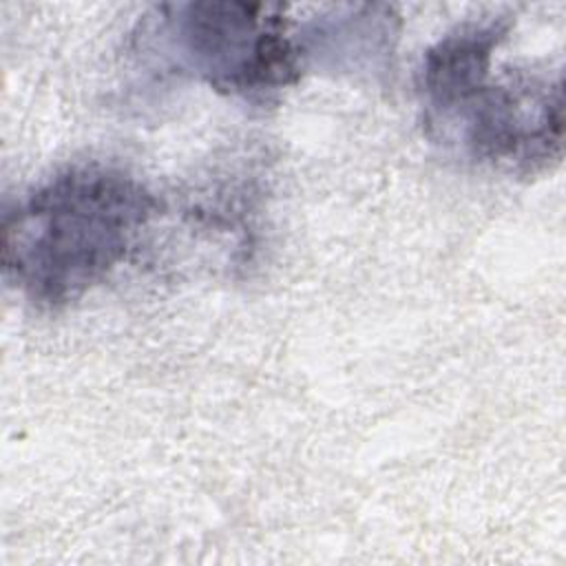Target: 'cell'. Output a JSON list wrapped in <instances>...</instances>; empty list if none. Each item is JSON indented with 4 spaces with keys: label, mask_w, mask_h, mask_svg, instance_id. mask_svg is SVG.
Returning a JSON list of instances; mask_svg holds the SVG:
<instances>
[{
    "label": "cell",
    "mask_w": 566,
    "mask_h": 566,
    "mask_svg": "<svg viewBox=\"0 0 566 566\" xmlns=\"http://www.w3.org/2000/svg\"><path fill=\"white\" fill-rule=\"evenodd\" d=\"M509 31V15L464 20L424 51L422 126L433 144L467 161L535 175L562 159V73L504 69L493 75V55Z\"/></svg>",
    "instance_id": "6da1fadb"
},
{
    "label": "cell",
    "mask_w": 566,
    "mask_h": 566,
    "mask_svg": "<svg viewBox=\"0 0 566 566\" xmlns=\"http://www.w3.org/2000/svg\"><path fill=\"white\" fill-rule=\"evenodd\" d=\"M157 210V197L126 170L69 166L4 212L2 274L31 305L69 307L128 259Z\"/></svg>",
    "instance_id": "7a4b0ae2"
},
{
    "label": "cell",
    "mask_w": 566,
    "mask_h": 566,
    "mask_svg": "<svg viewBox=\"0 0 566 566\" xmlns=\"http://www.w3.org/2000/svg\"><path fill=\"white\" fill-rule=\"evenodd\" d=\"M139 53L157 55L166 73L195 77L245 102H268L305 71L298 38L274 4H161L146 15Z\"/></svg>",
    "instance_id": "3957f363"
},
{
    "label": "cell",
    "mask_w": 566,
    "mask_h": 566,
    "mask_svg": "<svg viewBox=\"0 0 566 566\" xmlns=\"http://www.w3.org/2000/svg\"><path fill=\"white\" fill-rule=\"evenodd\" d=\"M358 7L345 15H323L298 31V46L305 69L327 66L334 71H358L360 66H376L382 55L391 51L398 20L391 9Z\"/></svg>",
    "instance_id": "277c9868"
}]
</instances>
